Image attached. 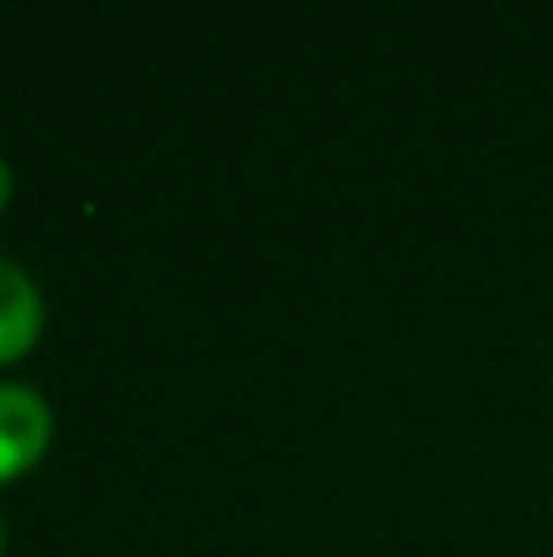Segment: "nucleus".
Masks as SVG:
<instances>
[{
	"instance_id": "nucleus-1",
	"label": "nucleus",
	"mask_w": 553,
	"mask_h": 557,
	"mask_svg": "<svg viewBox=\"0 0 553 557\" xmlns=\"http://www.w3.org/2000/svg\"><path fill=\"white\" fill-rule=\"evenodd\" d=\"M49 431H54V416H49L45 396L15 382L0 386V484L25 474L45 455Z\"/></svg>"
},
{
	"instance_id": "nucleus-3",
	"label": "nucleus",
	"mask_w": 553,
	"mask_h": 557,
	"mask_svg": "<svg viewBox=\"0 0 553 557\" xmlns=\"http://www.w3.org/2000/svg\"><path fill=\"white\" fill-rule=\"evenodd\" d=\"M10 186H15V176H10V166L0 162V211L10 206Z\"/></svg>"
},
{
	"instance_id": "nucleus-4",
	"label": "nucleus",
	"mask_w": 553,
	"mask_h": 557,
	"mask_svg": "<svg viewBox=\"0 0 553 557\" xmlns=\"http://www.w3.org/2000/svg\"><path fill=\"white\" fill-rule=\"evenodd\" d=\"M0 543H5V533H0Z\"/></svg>"
},
{
	"instance_id": "nucleus-2",
	"label": "nucleus",
	"mask_w": 553,
	"mask_h": 557,
	"mask_svg": "<svg viewBox=\"0 0 553 557\" xmlns=\"http://www.w3.org/2000/svg\"><path fill=\"white\" fill-rule=\"evenodd\" d=\"M39 327H45V304L39 288L20 264L0 260V362H15L35 347Z\"/></svg>"
}]
</instances>
